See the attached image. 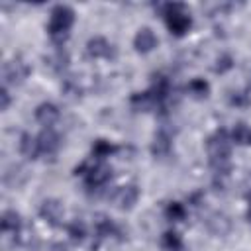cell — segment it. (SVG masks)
Here are the masks:
<instances>
[{
    "label": "cell",
    "mask_w": 251,
    "mask_h": 251,
    "mask_svg": "<svg viewBox=\"0 0 251 251\" xmlns=\"http://www.w3.org/2000/svg\"><path fill=\"white\" fill-rule=\"evenodd\" d=\"M94 231H96L98 239L112 237V235H118L120 239H124V237L120 235V227H118L108 216H104V214H98V216L94 218Z\"/></svg>",
    "instance_id": "14"
},
{
    "label": "cell",
    "mask_w": 251,
    "mask_h": 251,
    "mask_svg": "<svg viewBox=\"0 0 251 251\" xmlns=\"http://www.w3.org/2000/svg\"><path fill=\"white\" fill-rule=\"evenodd\" d=\"M233 67V59L229 57V55H222V57H218V61H216V65H214V71L216 73H226V71H229Z\"/></svg>",
    "instance_id": "25"
},
{
    "label": "cell",
    "mask_w": 251,
    "mask_h": 251,
    "mask_svg": "<svg viewBox=\"0 0 251 251\" xmlns=\"http://www.w3.org/2000/svg\"><path fill=\"white\" fill-rule=\"evenodd\" d=\"M22 216L18 214V212H14V210H6L4 214H2V220H0V229L4 231V233H14L16 237L22 233Z\"/></svg>",
    "instance_id": "15"
},
{
    "label": "cell",
    "mask_w": 251,
    "mask_h": 251,
    "mask_svg": "<svg viewBox=\"0 0 251 251\" xmlns=\"http://www.w3.org/2000/svg\"><path fill=\"white\" fill-rule=\"evenodd\" d=\"M129 104L135 112H157V110H165L163 104L155 98V94L151 90H145V92H133L131 98H129Z\"/></svg>",
    "instance_id": "7"
},
{
    "label": "cell",
    "mask_w": 251,
    "mask_h": 251,
    "mask_svg": "<svg viewBox=\"0 0 251 251\" xmlns=\"http://www.w3.org/2000/svg\"><path fill=\"white\" fill-rule=\"evenodd\" d=\"M206 226H208V229H210L214 235H226V233H229V229H231L229 218H227L226 214H220V212L212 214V216L208 218Z\"/></svg>",
    "instance_id": "17"
},
{
    "label": "cell",
    "mask_w": 251,
    "mask_h": 251,
    "mask_svg": "<svg viewBox=\"0 0 251 251\" xmlns=\"http://www.w3.org/2000/svg\"><path fill=\"white\" fill-rule=\"evenodd\" d=\"M133 47L139 53H149L157 47V35L151 27H141L133 37Z\"/></svg>",
    "instance_id": "11"
},
{
    "label": "cell",
    "mask_w": 251,
    "mask_h": 251,
    "mask_svg": "<svg viewBox=\"0 0 251 251\" xmlns=\"http://www.w3.org/2000/svg\"><path fill=\"white\" fill-rule=\"evenodd\" d=\"M163 18H165V24L169 27V31L175 35V37H182L190 25H192V18H190V12L186 10V6L182 2H169L163 6Z\"/></svg>",
    "instance_id": "3"
},
{
    "label": "cell",
    "mask_w": 251,
    "mask_h": 251,
    "mask_svg": "<svg viewBox=\"0 0 251 251\" xmlns=\"http://www.w3.org/2000/svg\"><path fill=\"white\" fill-rule=\"evenodd\" d=\"M139 198V188L135 184H126V186H120L114 194H112V202L118 210H129L133 208V204L137 202Z\"/></svg>",
    "instance_id": "8"
},
{
    "label": "cell",
    "mask_w": 251,
    "mask_h": 251,
    "mask_svg": "<svg viewBox=\"0 0 251 251\" xmlns=\"http://www.w3.org/2000/svg\"><path fill=\"white\" fill-rule=\"evenodd\" d=\"M29 75V67L22 61V59H10L2 65V80H4V86H18L22 84Z\"/></svg>",
    "instance_id": "5"
},
{
    "label": "cell",
    "mask_w": 251,
    "mask_h": 251,
    "mask_svg": "<svg viewBox=\"0 0 251 251\" xmlns=\"http://www.w3.org/2000/svg\"><path fill=\"white\" fill-rule=\"evenodd\" d=\"M39 216L49 224V226H61L63 224V216H65V206L61 200L57 198H47L41 202L39 206Z\"/></svg>",
    "instance_id": "6"
},
{
    "label": "cell",
    "mask_w": 251,
    "mask_h": 251,
    "mask_svg": "<svg viewBox=\"0 0 251 251\" xmlns=\"http://www.w3.org/2000/svg\"><path fill=\"white\" fill-rule=\"evenodd\" d=\"M186 90H188L190 96H194V98H206L208 92H210V84H208L204 78L196 76V78H192V80L186 84Z\"/></svg>",
    "instance_id": "21"
},
{
    "label": "cell",
    "mask_w": 251,
    "mask_h": 251,
    "mask_svg": "<svg viewBox=\"0 0 251 251\" xmlns=\"http://www.w3.org/2000/svg\"><path fill=\"white\" fill-rule=\"evenodd\" d=\"M114 151H118V147L112 145V143L106 141V139H96V141L92 143V155H94L96 161H104V159L110 157Z\"/></svg>",
    "instance_id": "20"
},
{
    "label": "cell",
    "mask_w": 251,
    "mask_h": 251,
    "mask_svg": "<svg viewBox=\"0 0 251 251\" xmlns=\"http://www.w3.org/2000/svg\"><path fill=\"white\" fill-rule=\"evenodd\" d=\"M20 153H22L25 159H29V161L37 159V157L41 155L37 135H31V133H22V137H20Z\"/></svg>",
    "instance_id": "16"
},
{
    "label": "cell",
    "mask_w": 251,
    "mask_h": 251,
    "mask_svg": "<svg viewBox=\"0 0 251 251\" xmlns=\"http://www.w3.org/2000/svg\"><path fill=\"white\" fill-rule=\"evenodd\" d=\"M229 102H231V104H237V106H243V104H247V96L241 94V92H237V96H231Z\"/></svg>",
    "instance_id": "27"
},
{
    "label": "cell",
    "mask_w": 251,
    "mask_h": 251,
    "mask_svg": "<svg viewBox=\"0 0 251 251\" xmlns=\"http://www.w3.org/2000/svg\"><path fill=\"white\" fill-rule=\"evenodd\" d=\"M247 200H249V204H251V190L247 192Z\"/></svg>",
    "instance_id": "29"
},
{
    "label": "cell",
    "mask_w": 251,
    "mask_h": 251,
    "mask_svg": "<svg viewBox=\"0 0 251 251\" xmlns=\"http://www.w3.org/2000/svg\"><path fill=\"white\" fill-rule=\"evenodd\" d=\"M231 141L237 145H251V127L247 124H237L231 131Z\"/></svg>",
    "instance_id": "22"
},
{
    "label": "cell",
    "mask_w": 251,
    "mask_h": 251,
    "mask_svg": "<svg viewBox=\"0 0 251 251\" xmlns=\"http://www.w3.org/2000/svg\"><path fill=\"white\" fill-rule=\"evenodd\" d=\"M165 218L169 222H182L186 218V208L180 202H169L165 208Z\"/></svg>",
    "instance_id": "23"
},
{
    "label": "cell",
    "mask_w": 251,
    "mask_h": 251,
    "mask_svg": "<svg viewBox=\"0 0 251 251\" xmlns=\"http://www.w3.org/2000/svg\"><path fill=\"white\" fill-rule=\"evenodd\" d=\"M0 110L4 112V110H8V106H10V92H8V86H2L0 88Z\"/></svg>",
    "instance_id": "26"
},
{
    "label": "cell",
    "mask_w": 251,
    "mask_h": 251,
    "mask_svg": "<svg viewBox=\"0 0 251 251\" xmlns=\"http://www.w3.org/2000/svg\"><path fill=\"white\" fill-rule=\"evenodd\" d=\"M161 245H163L165 251H182V249H184L182 237H180L176 231H173V229H169V231L163 233V237H161Z\"/></svg>",
    "instance_id": "19"
},
{
    "label": "cell",
    "mask_w": 251,
    "mask_h": 251,
    "mask_svg": "<svg viewBox=\"0 0 251 251\" xmlns=\"http://www.w3.org/2000/svg\"><path fill=\"white\" fill-rule=\"evenodd\" d=\"M231 135L227 133V129H216L208 141H206V151L210 157V167L214 171V176H229L231 171Z\"/></svg>",
    "instance_id": "1"
},
{
    "label": "cell",
    "mask_w": 251,
    "mask_h": 251,
    "mask_svg": "<svg viewBox=\"0 0 251 251\" xmlns=\"http://www.w3.org/2000/svg\"><path fill=\"white\" fill-rule=\"evenodd\" d=\"M59 116H61V112L53 102H43L35 108V120L45 127H51L59 120Z\"/></svg>",
    "instance_id": "12"
},
{
    "label": "cell",
    "mask_w": 251,
    "mask_h": 251,
    "mask_svg": "<svg viewBox=\"0 0 251 251\" xmlns=\"http://www.w3.org/2000/svg\"><path fill=\"white\" fill-rule=\"evenodd\" d=\"M37 141H39V151H41V155H45V157H49V159H53V157L57 155L59 147H61V137H59V133L53 131L51 127H45V129L37 135Z\"/></svg>",
    "instance_id": "9"
},
{
    "label": "cell",
    "mask_w": 251,
    "mask_h": 251,
    "mask_svg": "<svg viewBox=\"0 0 251 251\" xmlns=\"http://www.w3.org/2000/svg\"><path fill=\"white\" fill-rule=\"evenodd\" d=\"M247 222L251 224V204H249V208H247Z\"/></svg>",
    "instance_id": "28"
},
{
    "label": "cell",
    "mask_w": 251,
    "mask_h": 251,
    "mask_svg": "<svg viewBox=\"0 0 251 251\" xmlns=\"http://www.w3.org/2000/svg\"><path fill=\"white\" fill-rule=\"evenodd\" d=\"M67 63H69V55L61 47H57L49 57H45V65H49L55 73H63L67 69Z\"/></svg>",
    "instance_id": "18"
},
{
    "label": "cell",
    "mask_w": 251,
    "mask_h": 251,
    "mask_svg": "<svg viewBox=\"0 0 251 251\" xmlns=\"http://www.w3.org/2000/svg\"><path fill=\"white\" fill-rule=\"evenodd\" d=\"M67 233L71 235V239L73 241H76V243H80L82 239H84V235H86V226H84V222L82 220H73L69 226H67Z\"/></svg>",
    "instance_id": "24"
},
{
    "label": "cell",
    "mask_w": 251,
    "mask_h": 251,
    "mask_svg": "<svg viewBox=\"0 0 251 251\" xmlns=\"http://www.w3.org/2000/svg\"><path fill=\"white\" fill-rule=\"evenodd\" d=\"M73 24H75V12H73V8H69L65 4H57L51 10L49 24H47V33H49L51 41L57 47H61L69 39V31H71Z\"/></svg>",
    "instance_id": "2"
},
{
    "label": "cell",
    "mask_w": 251,
    "mask_h": 251,
    "mask_svg": "<svg viewBox=\"0 0 251 251\" xmlns=\"http://www.w3.org/2000/svg\"><path fill=\"white\" fill-rule=\"evenodd\" d=\"M171 149H173V139H171L169 131L159 129V131L153 135L151 153H153L155 157H169V155H171Z\"/></svg>",
    "instance_id": "13"
},
{
    "label": "cell",
    "mask_w": 251,
    "mask_h": 251,
    "mask_svg": "<svg viewBox=\"0 0 251 251\" xmlns=\"http://www.w3.org/2000/svg\"><path fill=\"white\" fill-rule=\"evenodd\" d=\"M75 175L84 178V186L88 190H98L112 178V167H108L104 161H96L94 165L84 161L75 169Z\"/></svg>",
    "instance_id": "4"
},
{
    "label": "cell",
    "mask_w": 251,
    "mask_h": 251,
    "mask_svg": "<svg viewBox=\"0 0 251 251\" xmlns=\"http://www.w3.org/2000/svg\"><path fill=\"white\" fill-rule=\"evenodd\" d=\"M86 53H88V57H92V59H110L112 55H114V49H112V45L104 39V37H90L88 39V43H86Z\"/></svg>",
    "instance_id": "10"
}]
</instances>
